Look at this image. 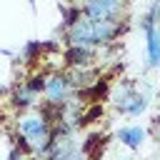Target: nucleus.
Here are the masks:
<instances>
[{
  "instance_id": "obj_1",
  "label": "nucleus",
  "mask_w": 160,
  "mask_h": 160,
  "mask_svg": "<svg viewBox=\"0 0 160 160\" xmlns=\"http://www.w3.org/2000/svg\"><path fill=\"white\" fill-rule=\"evenodd\" d=\"M122 32V22H112V20H92L88 15H78L70 25H68V42L70 45H85V48H98V45H108L112 38H118Z\"/></svg>"
},
{
  "instance_id": "obj_2",
  "label": "nucleus",
  "mask_w": 160,
  "mask_h": 160,
  "mask_svg": "<svg viewBox=\"0 0 160 160\" xmlns=\"http://www.w3.org/2000/svg\"><path fill=\"white\" fill-rule=\"evenodd\" d=\"M18 128H20V135L22 140L38 150V152H48V145H50V120L40 112V115H25L18 120Z\"/></svg>"
},
{
  "instance_id": "obj_3",
  "label": "nucleus",
  "mask_w": 160,
  "mask_h": 160,
  "mask_svg": "<svg viewBox=\"0 0 160 160\" xmlns=\"http://www.w3.org/2000/svg\"><path fill=\"white\" fill-rule=\"evenodd\" d=\"M122 8H125V0H85L82 15H88L92 20H112V22H120Z\"/></svg>"
},
{
  "instance_id": "obj_4",
  "label": "nucleus",
  "mask_w": 160,
  "mask_h": 160,
  "mask_svg": "<svg viewBox=\"0 0 160 160\" xmlns=\"http://www.w3.org/2000/svg\"><path fill=\"white\" fill-rule=\"evenodd\" d=\"M115 105H118V110L125 112V115H140V112H145V108H148V95L128 85V88H122V90L115 95Z\"/></svg>"
},
{
  "instance_id": "obj_5",
  "label": "nucleus",
  "mask_w": 160,
  "mask_h": 160,
  "mask_svg": "<svg viewBox=\"0 0 160 160\" xmlns=\"http://www.w3.org/2000/svg\"><path fill=\"white\" fill-rule=\"evenodd\" d=\"M42 92H45L48 102H52V105H62V102L70 98V92H72V82H70L68 75H50V78H45V88H42Z\"/></svg>"
},
{
  "instance_id": "obj_6",
  "label": "nucleus",
  "mask_w": 160,
  "mask_h": 160,
  "mask_svg": "<svg viewBox=\"0 0 160 160\" xmlns=\"http://www.w3.org/2000/svg\"><path fill=\"white\" fill-rule=\"evenodd\" d=\"M145 35H148V65L158 68L160 65V28L150 25L145 30Z\"/></svg>"
},
{
  "instance_id": "obj_7",
  "label": "nucleus",
  "mask_w": 160,
  "mask_h": 160,
  "mask_svg": "<svg viewBox=\"0 0 160 160\" xmlns=\"http://www.w3.org/2000/svg\"><path fill=\"white\" fill-rule=\"evenodd\" d=\"M92 48H85V45H70V50H68V62L70 65H75V68H85V65H90L92 62Z\"/></svg>"
},
{
  "instance_id": "obj_8",
  "label": "nucleus",
  "mask_w": 160,
  "mask_h": 160,
  "mask_svg": "<svg viewBox=\"0 0 160 160\" xmlns=\"http://www.w3.org/2000/svg\"><path fill=\"white\" fill-rule=\"evenodd\" d=\"M118 140H120L122 145H128V148H140V145H142V140H145V130H142V128H138V125L120 128Z\"/></svg>"
},
{
  "instance_id": "obj_9",
  "label": "nucleus",
  "mask_w": 160,
  "mask_h": 160,
  "mask_svg": "<svg viewBox=\"0 0 160 160\" xmlns=\"http://www.w3.org/2000/svg\"><path fill=\"white\" fill-rule=\"evenodd\" d=\"M35 98H38V92H35L28 82H22V85H18V88H15V105L28 108V105H32V102H35Z\"/></svg>"
},
{
  "instance_id": "obj_10",
  "label": "nucleus",
  "mask_w": 160,
  "mask_h": 160,
  "mask_svg": "<svg viewBox=\"0 0 160 160\" xmlns=\"http://www.w3.org/2000/svg\"><path fill=\"white\" fill-rule=\"evenodd\" d=\"M35 92H42V88H45V78L42 75H35V78H30V82H28Z\"/></svg>"
},
{
  "instance_id": "obj_11",
  "label": "nucleus",
  "mask_w": 160,
  "mask_h": 160,
  "mask_svg": "<svg viewBox=\"0 0 160 160\" xmlns=\"http://www.w3.org/2000/svg\"><path fill=\"white\" fill-rule=\"evenodd\" d=\"M150 15H152V20H155V25L160 28V2H155V5H152V10H150Z\"/></svg>"
}]
</instances>
